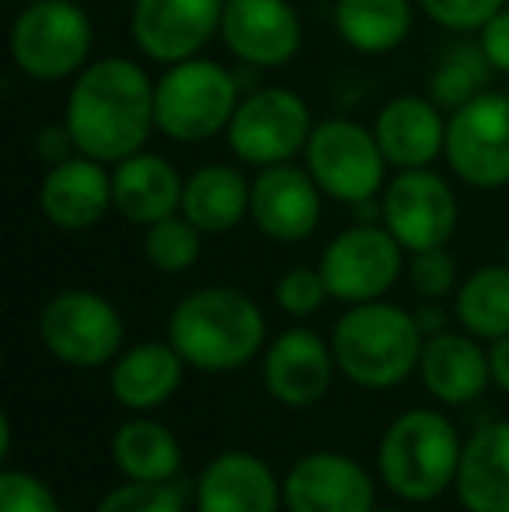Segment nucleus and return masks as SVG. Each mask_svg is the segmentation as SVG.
I'll return each instance as SVG.
<instances>
[{"instance_id":"obj_1","label":"nucleus","mask_w":509,"mask_h":512,"mask_svg":"<svg viewBox=\"0 0 509 512\" xmlns=\"http://www.w3.org/2000/svg\"><path fill=\"white\" fill-rule=\"evenodd\" d=\"M63 122L77 143V154L102 164H119L143 150L154 122V81L136 60L105 56L91 60L74 77L63 105Z\"/></svg>"},{"instance_id":"obj_2","label":"nucleus","mask_w":509,"mask_h":512,"mask_svg":"<svg viewBox=\"0 0 509 512\" xmlns=\"http://www.w3.org/2000/svg\"><path fill=\"white\" fill-rule=\"evenodd\" d=\"M168 342L203 373L241 370L262 352L265 317L248 293L234 286H203L171 310Z\"/></svg>"},{"instance_id":"obj_3","label":"nucleus","mask_w":509,"mask_h":512,"mask_svg":"<svg viewBox=\"0 0 509 512\" xmlns=\"http://www.w3.org/2000/svg\"><path fill=\"white\" fill-rule=\"evenodd\" d=\"M422 345L426 335L412 310L384 304V300L353 304L332 331L339 373L367 391L405 384L419 370Z\"/></svg>"},{"instance_id":"obj_4","label":"nucleus","mask_w":509,"mask_h":512,"mask_svg":"<svg viewBox=\"0 0 509 512\" xmlns=\"http://www.w3.org/2000/svg\"><path fill=\"white\" fill-rule=\"evenodd\" d=\"M464 443L454 422L433 408H412L387 425L377 446L384 485L405 502H436L454 488Z\"/></svg>"},{"instance_id":"obj_5","label":"nucleus","mask_w":509,"mask_h":512,"mask_svg":"<svg viewBox=\"0 0 509 512\" xmlns=\"http://www.w3.org/2000/svg\"><path fill=\"white\" fill-rule=\"evenodd\" d=\"M241 91L231 67L206 56L171 63L154 81V122L157 133L175 143H203L227 133L238 112Z\"/></svg>"},{"instance_id":"obj_6","label":"nucleus","mask_w":509,"mask_h":512,"mask_svg":"<svg viewBox=\"0 0 509 512\" xmlns=\"http://www.w3.org/2000/svg\"><path fill=\"white\" fill-rule=\"evenodd\" d=\"M95 28L77 0H32L11 25V60L42 84L67 81L88 67Z\"/></svg>"},{"instance_id":"obj_7","label":"nucleus","mask_w":509,"mask_h":512,"mask_svg":"<svg viewBox=\"0 0 509 512\" xmlns=\"http://www.w3.org/2000/svg\"><path fill=\"white\" fill-rule=\"evenodd\" d=\"M304 157L318 189L328 199H339L346 206L381 196L387 185V157L374 129H367L356 119H346V115L314 122Z\"/></svg>"},{"instance_id":"obj_8","label":"nucleus","mask_w":509,"mask_h":512,"mask_svg":"<svg viewBox=\"0 0 509 512\" xmlns=\"http://www.w3.org/2000/svg\"><path fill=\"white\" fill-rule=\"evenodd\" d=\"M39 338L53 359L81 370H95L119 359L126 338L123 314L91 290H63L46 300L39 314Z\"/></svg>"},{"instance_id":"obj_9","label":"nucleus","mask_w":509,"mask_h":512,"mask_svg":"<svg viewBox=\"0 0 509 512\" xmlns=\"http://www.w3.org/2000/svg\"><path fill=\"white\" fill-rule=\"evenodd\" d=\"M311 133V108L297 91L255 88L241 98L238 112L227 126V143L241 164L269 168V164H286L304 154Z\"/></svg>"},{"instance_id":"obj_10","label":"nucleus","mask_w":509,"mask_h":512,"mask_svg":"<svg viewBox=\"0 0 509 512\" xmlns=\"http://www.w3.org/2000/svg\"><path fill=\"white\" fill-rule=\"evenodd\" d=\"M450 171L471 189L509 185V98L506 91H482L447 115L443 143Z\"/></svg>"},{"instance_id":"obj_11","label":"nucleus","mask_w":509,"mask_h":512,"mask_svg":"<svg viewBox=\"0 0 509 512\" xmlns=\"http://www.w3.org/2000/svg\"><path fill=\"white\" fill-rule=\"evenodd\" d=\"M332 300L370 304L381 300L405 269V248L394 241L384 223H353L335 234L318 262Z\"/></svg>"},{"instance_id":"obj_12","label":"nucleus","mask_w":509,"mask_h":512,"mask_svg":"<svg viewBox=\"0 0 509 512\" xmlns=\"http://www.w3.org/2000/svg\"><path fill=\"white\" fill-rule=\"evenodd\" d=\"M384 227L394 241L415 255V251L447 248L457 230V196L447 178L429 168L398 171L381 192Z\"/></svg>"},{"instance_id":"obj_13","label":"nucleus","mask_w":509,"mask_h":512,"mask_svg":"<svg viewBox=\"0 0 509 512\" xmlns=\"http://www.w3.org/2000/svg\"><path fill=\"white\" fill-rule=\"evenodd\" d=\"M227 0H133L129 35L133 46L154 63H182L220 35Z\"/></svg>"},{"instance_id":"obj_14","label":"nucleus","mask_w":509,"mask_h":512,"mask_svg":"<svg viewBox=\"0 0 509 512\" xmlns=\"http://www.w3.org/2000/svg\"><path fill=\"white\" fill-rule=\"evenodd\" d=\"M220 39L238 63L276 70L300 53L304 28L290 0H227Z\"/></svg>"},{"instance_id":"obj_15","label":"nucleus","mask_w":509,"mask_h":512,"mask_svg":"<svg viewBox=\"0 0 509 512\" xmlns=\"http://www.w3.org/2000/svg\"><path fill=\"white\" fill-rule=\"evenodd\" d=\"M283 506L286 512H370L374 481L346 453H307L286 471Z\"/></svg>"},{"instance_id":"obj_16","label":"nucleus","mask_w":509,"mask_h":512,"mask_svg":"<svg viewBox=\"0 0 509 512\" xmlns=\"http://www.w3.org/2000/svg\"><path fill=\"white\" fill-rule=\"evenodd\" d=\"M339 370L335 352L318 331L290 328L279 338H272L262 359L265 391L286 408H311L332 387V377Z\"/></svg>"},{"instance_id":"obj_17","label":"nucleus","mask_w":509,"mask_h":512,"mask_svg":"<svg viewBox=\"0 0 509 512\" xmlns=\"http://www.w3.org/2000/svg\"><path fill=\"white\" fill-rule=\"evenodd\" d=\"M318 182L307 168L297 164H269L258 168L252 182V223L269 241L297 244L318 230L321 220Z\"/></svg>"},{"instance_id":"obj_18","label":"nucleus","mask_w":509,"mask_h":512,"mask_svg":"<svg viewBox=\"0 0 509 512\" xmlns=\"http://www.w3.org/2000/svg\"><path fill=\"white\" fill-rule=\"evenodd\" d=\"M39 209L56 230H91L112 209V171L84 154L53 164L39 185Z\"/></svg>"},{"instance_id":"obj_19","label":"nucleus","mask_w":509,"mask_h":512,"mask_svg":"<svg viewBox=\"0 0 509 512\" xmlns=\"http://www.w3.org/2000/svg\"><path fill=\"white\" fill-rule=\"evenodd\" d=\"M279 506L283 485L255 453H220L196 481V512H279Z\"/></svg>"},{"instance_id":"obj_20","label":"nucleus","mask_w":509,"mask_h":512,"mask_svg":"<svg viewBox=\"0 0 509 512\" xmlns=\"http://www.w3.org/2000/svg\"><path fill=\"white\" fill-rule=\"evenodd\" d=\"M374 136L391 168H429L447 143V115L433 98L398 95L377 112Z\"/></svg>"},{"instance_id":"obj_21","label":"nucleus","mask_w":509,"mask_h":512,"mask_svg":"<svg viewBox=\"0 0 509 512\" xmlns=\"http://www.w3.org/2000/svg\"><path fill=\"white\" fill-rule=\"evenodd\" d=\"M419 377L440 405H471L492 384L489 349L471 331H443L422 345Z\"/></svg>"},{"instance_id":"obj_22","label":"nucleus","mask_w":509,"mask_h":512,"mask_svg":"<svg viewBox=\"0 0 509 512\" xmlns=\"http://www.w3.org/2000/svg\"><path fill=\"white\" fill-rule=\"evenodd\" d=\"M185 178L161 154L136 150L126 161L112 164V209L136 227L164 220L182 209Z\"/></svg>"},{"instance_id":"obj_23","label":"nucleus","mask_w":509,"mask_h":512,"mask_svg":"<svg viewBox=\"0 0 509 512\" xmlns=\"http://www.w3.org/2000/svg\"><path fill=\"white\" fill-rule=\"evenodd\" d=\"M185 359L171 342H143L119 352L112 363V398L129 411H154L175 398L185 377Z\"/></svg>"},{"instance_id":"obj_24","label":"nucleus","mask_w":509,"mask_h":512,"mask_svg":"<svg viewBox=\"0 0 509 512\" xmlns=\"http://www.w3.org/2000/svg\"><path fill=\"white\" fill-rule=\"evenodd\" d=\"M454 492L468 512H509V422H489L464 443Z\"/></svg>"},{"instance_id":"obj_25","label":"nucleus","mask_w":509,"mask_h":512,"mask_svg":"<svg viewBox=\"0 0 509 512\" xmlns=\"http://www.w3.org/2000/svg\"><path fill=\"white\" fill-rule=\"evenodd\" d=\"M178 213L189 216L203 234H227L252 216V182L234 164H203L185 178Z\"/></svg>"},{"instance_id":"obj_26","label":"nucleus","mask_w":509,"mask_h":512,"mask_svg":"<svg viewBox=\"0 0 509 512\" xmlns=\"http://www.w3.org/2000/svg\"><path fill=\"white\" fill-rule=\"evenodd\" d=\"M332 21L349 49L381 56L412 35L415 4L412 0H335Z\"/></svg>"},{"instance_id":"obj_27","label":"nucleus","mask_w":509,"mask_h":512,"mask_svg":"<svg viewBox=\"0 0 509 512\" xmlns=\"http://www.w3.org/2000/svg\"><path fill=\"white\" fill-rule=\"evenodd\" d=\"M112 460L129 481H171L182 467V446L168 425L133 418L112 436Z\"/></svg>"},{"instance_id":"obj_28","label":"nucleus","mask_w":509,"mask_h":512,"mask_svg":"<svg viewBox=\"0 0 509 512\" xmlns=\"http://www.w3.org/2000/svg\"><path fill=\"white\" fill-rule=\"evenodd\" d=\"M454 314L475 338L509 335V265H482L461 283L454 297Z\"/></svg>"},{"instance_id":"obj_29","label":"nucleus","mask_w":509,"mask_h":512,"mask_svg":"<svg viewBox=\"0 0 509 512\" xmlns=\"http://www.w3.org/2000/svg\"><path fill=\"white\" fill-rule=\"evenodd\" d=\"M492 77H496V70H492L489 56L482 53V46L478 42H457L440 56V63L429 74V98L443 112H454L482 91H489Z\"/></svg>"},{"instance_id":"obj_30","label":"nucleus","mask_w":509,"mask_h":512,"mask_svg":"<svg viewBox=\"0 0 509 512\" xmlns=\"http://www.w3.org/2000/svg\"><path fill=\"white\" fill-rule=\"evenodd\" d=\"M143 251H147V262L157 272H189L199 262V251H203V230L182 213H171L164 220L150 223L147 234H143Z\"/></svg>"},{"instance_id":"obj_31","label":"nucleus","mask_w":509,"mask_h":512,"mask_svg":"<svg viewBox=\"0 0 509 512\" xmlns=\"http://www.w3.org/2000/svg\"><path fill=\"white\" fill-rule=\"evenodd\" d=\"M95 512H185V495L171 481H126Z\"/></svg>"},{"instance_id":"obj_32","label":"nucleus","mask_w":509,"mask_h":512,"mask_svg":"<svg viewBox=\"0 0 509 512\" xmlns=\"http://www.w3.org/2000/svg\"><path fill=\"white\" fill-rule=\"evenodd\" d=\"M328 297H332V293H328L321 269H307V265H297V269L283 272L276 283V304L290 317L318 314Z\"/></svg>"},{"instance_id":"obj_33","label":"nucleus","mask_w":509,"mask_h":512,"mask_svg":"<svg viewBox=\"0 0 509 512\" xmlns=\"http://www.w3.org/2000/svg\"><path fill=\"white\" fill-rule=\"evenodd\" d=\"M415 4L429 21H436L447 32H478L509 0H415Z\"/></svg>"},{"instance_id":"obj_34","label":"nucleus","mask_w":509,"mask_h":512,"mask_svg":"<svg viewBox=\"0 0 509 512\" xmlns=\"http://www.w3.org/2000/svg\"><path fill=\"white\" fill-rule=\"evenodd\" d=\"M0 512H60V502L46 481L7 467L0 474Z\"/></svg>"},{"instance_id":"obj_35","label":"nucleus","mask_w":509,"mask_h":512,"mask_svg":"<svg viewBox=\"0 0 509 512\" xmlns=\"http://www.w3.org/2000/svg\"><path fill=\"white\" fill-rule=\"evenodd\" d=\"M408 283L419 297L426 300H443L457 283V265L447 255V248H429L415 251L408 262Z\"/></svg>"},{"instance_id":"obj_36","label":"nucleus","mask_w":509,"mask_h":512,"mask_svg":"<svg viewBox=\"0 0 509 512\" xmlns=\"http://www.w3.org/2000/svg\"><path fill=\"white\" fill-rule=\"evenodd\" d=\"M478 46L489 56L492 70L509 77V4L478 28Z\"/></svg>"},{"instance_id":"obj_37","label":"nucleus","mask_w":509,"mask_h":512,"mask_svg":"<svg viewBox=\"0 0 509 512\" xmlns=\"http://www.w3.org/2000/svg\"><path fill=\"white\" fill-rule=\"evenodd\" d=\"M35 154L42 157V164H46V168H53V164L74 157L77 143H74V136H70L67 122H60V126H56V122H53V126H42L39 136H35Z\"/></svg>"},{"instance_id":"obj_38","label":"nucleus","mask_w":509,"mask_h":512,"mask_svg":"<svg viewBox=\"0 0 509 512\" xmlns=\"http://www.w3.org/2000/svg\"><path fill=\"white\" fill-rule=\"evenodd\" d=\"M412 314H415V321H419V328L426 338L443 335V331H447V310L436 304V300H426V304H422L419 310H412Z\"/></svg>"},{"instance_id":"obj_39","label":"nucleus","mask_w":509,"mask_h":512,"mask_svg":"<svg viewBox=\"0 0 509 512\" xmlns=\"http://www.w3.org/2000/svg\"><path fill=\"white\" fill-rule=\"evenodd\" d=\"M489 363H492V384H499L509 394V335L492 342Z\"/></svg>"},{"instance_id":"obj_40","label":"nucleus","mask_w":509,"mask_h":512,"mask_svg":"<svg viewBox=\"0 0 509 512\" xmlns=\"http://www.w3.org/2000/svg\"><path fill=\"white\" fill-rule=\"evenodd\" d=\"M370 512H398V509H377V506H374V509H370Z\"/></svg>"},{"instance_id":"obj_41","label":"nucleus","mask_w":509,"mask_h":512,"mask_svg":"<svg viewBox=\"0 0 509 512\" xmlns=\"http://www.w3.org/2000/svg\"><path fill=\"white\" fill-rule=\"evenodd\" d=\"M506 265H509V244H506Z\"/></svg>"},{"instance_id":"obj_42","label":"nucleus","mask_w":509,"mask_h":512,"mask_svg":"<svg viewBox=\"0 0 509 512\" xmlns=\"http://www.w3.org/2000/svg\"><path fill=\"white\" fill-rule=\"evenodd\" d=\"M506 98H509V88H506Z\"/></svg>"},{"instance_id":"obj_43","label":"nucleus","mask_w":509,"mask_h":512,"mask_svg":"<svg viewBox=\"0 0 509 512\" xmlns=\"http://www.w3.org/2000/svg\"><path fill=\"white\" fill-rule=\"evenodd\" d=\"M77 4H81V0H77Z\"/></svg>"}]
</instances>
